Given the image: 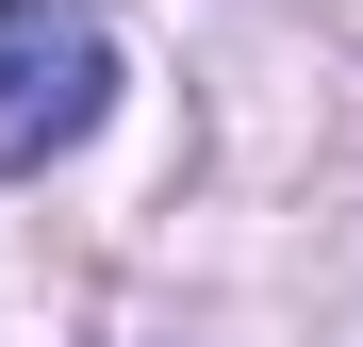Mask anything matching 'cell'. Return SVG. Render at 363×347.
Returning a JSON list of instances; mask_svg holds the SVG:
<instances>
[{"label":"cell","instance_id":"obj_1","mask_svg":"<svg viewBox=\"0 0 363 347\" xmlns=\"http://www.w3.org/2000/svg\"><path fill=\"white\" fill-rule=\"evenodd\" d=\"M99 99H116L99 17H67V0H0V165L83 149V133H99Z\"/></svg>","mask_w":363,"mask_h":347}]
</instances>
